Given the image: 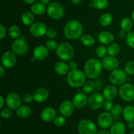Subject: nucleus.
<instances>
[{
	"mask_svg": "<svg viewBox=\"0 0 134 134\" xmlns=\"http://www.w3.org/2000/svg\"><path fill=\"white\" fill-rule=\"evenodd\" d=\"M88 97L86 96V93H77L73 96L72 99V102L74 105L75 108L77 109H81L85 107L88 104Z\"/></svg>",
	"mask_w": 134,
	"mask_h": 134,
	"instance_id": "nucleus-16",
	"label": "nucleus"
},
{
	"mask_svg": "<svg viewBox=\"0 0 134 134\" xmlns=\"http://www.w3.org/2000/svg\"><path fill=\"white\" fill-rule=\"evenodd\" d=\"M103 67L108 71H113L119 68V60L115 56H111L108 55L102 59V60Z\"/></svg>",
	"mask_w": 134,
	"mask_h": 134,
	"instance_id": "nucleus-15",
	"label": "nucleus"
},
{
	"mask_svg": "<svg viewBox=\"0 0 134 134\" xmlns=\"http://www.w3.org/2000/svg\"><path fill=\"white\" fill-rule=\"evenodd\" d=\"M84 28L81 22L77 20H71L65 24L64 28V36L69 40H75L83 35Z\"/></svg>",
	"mask_w": 134,
	"mask_h": 134,
	"instance_id": "nucleus-1",
	"label": "nucleus"
},
{
	"mask_svg": "<svg viewBox=\"0 0 134 134\" xmlns=\"http://www.w3.org/2000/svg\"><path fill=\"white\" fill-rule=\"evenodd\" d=\"M54 70L58 74L64 76V75H68V73L70 72V68H69V64H67L65 61H59L55 64Z\"/></svg>",
	"mask_w": 134,
	"mask_h": 134,
	"instance_id": "nucleus-23",
	"label": "nucleus"
},
{
	"mask_svg": "<svg viewBox=\"0 0 134 134\" xmlns=\"http://www.w3.org/2000/svg\"><path fill=\"white\" fill-rule=\"evenodd\" d=\"M46 36L49 39H54L57 36V32L55 29L49 28L47 30V33H46Z\"/></svg>",
	"mask_w": 134,
	"mask_h": 134,
	"instance_id": "nucleus-43",
	"label": "nucleus"
},
{
	"mask_svg": "<svg viewBox=\"0 0 134 134\" xmlns=\"http://www.w3.org/2000/svg\"><path fill=\"white\" fill-rule=\"evenodd\" d=\"M75 106L73 105L72 101L69 100L64 101L60 105L59 107V111L60 114L65 118L71 116L74 112Z\"/></svg>",
	"mask_w": 134,
	"mask_h": 134,
	"instance_id": "nucleus-17",
	"label": "nucleus"
},
{
	"mask_svg": "<svg viewBox=\"0 0 134 134\" xmlns=\"http://www.w3.org/2000/svg\"><path fill=\"white\" fill-rule=\"evenodd\" d=\"M29 49L28 44L25 38L21 35L18 39H14L11 45V51L18 56H24L27 53Z\"/></svg>",
	"mask_w": 134,
	"mask_h": 134,
	"instance_id": "nucleus-7",
	"label": "nucleus"
},
{
	"mask_svg": "<svg viewBox=\"0 0 134 134\" xmlns=\"http://www.w3.org/2000/svg\"><path fill=\"white\" fill-rule=\"evenodd\" d=\"M96 84V88H97L98 89H102L103 88V82L102 80H97L95 82Z\"/></svg>",
	"mask_w": 134,
	"mask_h": 134,
	"instance_id": "nucleus-47",
	"label": "nucleus"
},
{
	"mask_svg": "<svg viewBox=\"0 0 134 134\" xmlns=\"http://www.w3.org/2000/svg\"><path fill=\"white\" fill-rule=\"evenodd\" d=\"M105 98L103 95L99 93H95L88 97L87 105L92 110H98L103 106Z\"/></svg>",
	"mask_w": 134,
	"mask_h": 134,
	"instance_id": "nucleus-11",
	"label": "nucleus"
},
{
	"mask_svg": "<svg viewBox=\"0 0 134 134\" xmlns=\"http://www.w3.org/2000/svg\"><path fill=\"white\" fill-rule=\"evenodd\" d=\"M80 39H81V42L82 43V45H84L86 47H92L95 44V39L91 34H83Z\"/></svg>",
	"mask_w": 134,
	"mask_h": 134,
	"instance_id": "nucleus-31",
	"label": "nucleus"
},
{
	"mask_svg": "<svg viewBox=\"0 0 134 134\" xmlns=\"http://www.w3.org/2000/svg\"><path fill=\"white\" fill-rule=\"evenodd\" d=\"M113 20V17L111 13H105L99 17V22L103 27H107L111 24Z\"/></svg>",
	"mask_w": 134,
	"mask_h": 134,
	"instance_id": "nucleus-30",
	"label": "nucleus"
},
{
	"mask_svg": "<svg viewBox=\"0 0 134 134\" xmlns=\"http://www.w3.org/2000/svg\"><path fill=\"white\" fill-rule=\"evenodd\" d=\"M133 20L129 17H124L120 21V28L124 32L128 33L132 31L133 28Z\"/></svg>",
	"mask_w": 134,
	"mask_h": 134,
	"instance_id": "nucleus-29",
	"label": "nucleus"
},
{
	"mask_svg": "<svg viewBox=\"0 0 134 134\" xmlns=\"http://www.w3.org/2000/svg\"><path fill=\"white\" fill-rule=\"evenodd\" d=\"M102 61L98 59L92 58L90 59L85 63L84 66V72L86 74V77L90 80L98 78V76L102 73L103 69Z\"/></svg>",
	"mask_w": 134,
	"mask_h": 134,
	"instance_id": "nucleus-2",
	"label": "nucleus"
},
{
	"mask_svg": "<svg viewBox=\"0 0 134 134\" xmlns=\"http://www.w3.org/2000/svg\"><path fill=\"white\" fill-rule=\"evenodd\" d=\"M86 76L81 70H70L67 76V81L69 86L73 88L82 87L86 81Z\"/></svg>",
	"mask_w": 134,
	"mask_h": 134,
	"instance_id": "nucleus-3",
	"label": "nucleus"
},
{
	"mask_svg": "<svg viewBox=\"0 0 134 134\" xmlns=\"http://www.w3.org/2000/svg\"><path fill=\"white\" fill-rule=\"evenodd\" d=\"M119 94L123 101H132L134 100V85L130 83H124L119 87Z\"/></svg>",
	"mask_w": 134,
	"mask_h": 134,
	"instance_id": "nucleus-9",
	"label": "nucleus"
},
{
	"mask_svg": "<svg viewBox=\"0 0 134 134\" xmlns=\"http://www.w3.org/2000/svg\"><path fill=\"white\" fill-rule=\"evenodd\" d=\"M126 126L123 122L117 121L111 125L110 127V133L111 134H125Z\"/></svg>",
	"mask_w": 134,
	"mask_h": 134,
	"instance_id": "nucleus-24",
	"label": "nucleus"
},
{
	"mask_svg": "<svg viewBox=\"0 0 134 134\" xmlns=\"http://www.w3.org/2000/svg\"><path fill=\"white\" fill-rule=\"evenodd\" d=\"M39 1L41 3H43L44 5H48V4L51 3V0H39Z\"/></svg>",
	"mask_w": 134,
	"mask_h": 134,
	"instance_id": "nucleus-56",
	"label": "nucleus"
},
{
	"mask_svg": "<svg viewBox=\"0 0 134 134\" xmlns=\"http://www.w3.org/2000/svg\"><path fill=\"white\" fill-rule=\"evenodd\" d=\"M48 51L46 46L39 45L35 47L33 51V55L36 60H43L47 59L48 56Z\"/></svg>",
	"mask_w": 134,
	"mask_h": 134,
	"instance_id": "nucleus-20",
	"label": "nucleus"
},
{
	"mask_svg": "<svg viewBox=\"0 0 134 134\" xmlns=\"http://www.w3.org/2000/svg\"><path fill=\"white\" fill-rule=\"evenodd\" d=\"M98 39L102 45H109L111 43H113L115 36L111 32L104 30V31H102L99 33L98 35Z\"/></svg>",
	"mask_w": 134,
	"mask_h": 134,
	"instance_id": "nucleus-19",
	"label": "nucleus"
},
{
	"mask_svg": "<svg viewBox=\"0 0 134 134\" xmlns=\"http://www.w3.org/2000/svg\"><path fill=\"white\" fill-rule=\"evenodd\" d=\"M17 55L13 51H7L3 54L1 56V65L5 68H13L15 66L17 61Z\"/></svg>",
	"mask_w": 134,
	"mask_h": 134,
	"instance_id": "nucleus-13",
	"label": "nucleus"
},
{
	"mask_svg": "<svg viewBox=\"0 0 134 134\" xmlns=\"http://www.w3.org/2000/svg\"><path fill=\"white\" fill-rule=\"evenodd\" d=\"M123 108L119 104H116V105H114L113 107L112 110H111V113L113 114V116H119L120 114H122Z\"/></svg>",
	"mask_w": 134,
	"mask_h": 134,
	"instance_id": "nucleus-41",
	"label": "nucleus"
},
{
	"mask_svg": "<svg viewBox=\"0 0 134 134\" xmlns=\"http://www.w3.org/2000/svg\"><path fill=\"white\" fill-rule=\"evenodd\" d=\"M130 134H134V130H132V131L131 132Z\"/></svg>",
	"mask_w": 134,
	"mask_h": 134,
	"instance_id": "nucleus-58",
	"label": "nucleus"
},
{
	"mask_svg": "<svg viewBox=\"0 0 134 134\" xmlns=\"http://www.w3.org/2000/svg\"><path fill=\"white\" fill-rule=\"evenodd\" d=\"M96 54L99 58L103 59L107 54V47L104 45H99L96 49Z\"/></svg>",
	"mask_w": 134,
	"mask_h": 134,
	"instance_id": "nucleus-36",
	"label": "nucleus"
},
{
	"mask_svg": "<svg viewBox=\"0 0 134 134\" xmlns=\"http://www.w3.org/2000/svg\"><path fill=\"white\" fill-rule=\"evenodd\" d=\"M41 118L43 121L45 122H51L54 121L56 117V111L54 108L51 106H47L41 112Z\"/></svg>",
	"mask_w": 134,
	"mask_h": 134,
	"instance_id": "nucleus-18",
	"label": "nucleus"
},
{
	"mask_svg": "<svg viewBox=\"0 0 134 134\" xmlns=\"http://www.w3.org/2000/svg\"><path fill=\"white\" fill-rule=\"evenodd\" d=\"M69 66L71 70L77 69V63H76L75 61H71L70 63H69Z\"/></svg>",
	"mask_w": 134,
	"mask_h": 134,
	"instance_id": "nucleus-48",
	"label": "nucleus"
},
{
	"mask_svg": "<svg viewBox=\"0 0 134 134\" xmlns=\"http://www.w3.org/2000/svg\"><path fill=\"white\" fill-rule=\"evenodd\" d=\"M49 97V91L44 87H39L34 93V101L38 103H42L47 101Z\"/></svg>",
	"mask_w": 134,
	"mask_h": 134,
	"instance_id": "nucleus-21",
	"label": "nucleus"
},
{
	"mask_svg": "<svg viewBox=\"0 0 134 134\" xmlns=\"http://www.w3.org/2000/svg\"><path fill=\"white\" fill-rule=\"evenodd\" d=\"M113 116L109 112L105 111L101 113L98 117L97 122L102 129H107L113 124Z\"/></svg>",
	"mask_w": 134,
	"mask_h": 134,
	"instance_id": "nucleus-14",
	"label": "nucleus"
},
{
	"mask_svg": "<svg viewBox=\"0 0 134 134\" xmlns=\"http://www.w3.org/2000/svg\"><path fill=\"white\" fill-rule=\"evenodd\" d=\"M132 20H133V22L134 23V9H133V11H132Z\"/></svg>",
	"mask_w": 134,
	"mask_h": 134,
	"instance_id": "nucleus-57",
	"label": "nucleus"
},
{
	"mask_svg": "<svg viewBox=\"0 0 134 134\" xmlns=\"http://www.w3.org/2000/svg\"><path fill=\"white\" fill-rule=\"evenodd\" d=\"M82 91L85 93H90L93 92L94 89L96 88V84L94 81H92V80H88L85 82L83 86L82 87Z\"/></svg>",
	"mask_w": 134,
	"mask_h": 134,
	"instance_id": "nucleus-35",
	"label": "nucleus"
},
{
	"mask_svg": "<svg viewBox=\"0 0 134 134\" xmlns=\"http://www.w3.org/2000/svg\"><path fill=\"white\" fill-rule=\"evenodd\" d=\"M118 93H119V90L116 88V85H114L113 84L105 87L102 92V95L104 98L106 100H111V101H113L114 99H115Z\"/></svg>",
	"mask_w": 134,
	"mask_h": 134,
	"instance_id": "nucleus-22",
	"label": "nucleus"
},
{
	"mask_svg": "<svg viewBox=\"0 0 134 134\" xmlns=\"http://www.w3.org/2000/svg\"><path fill=\"white\" fill-rule=\"evenodd\" d=\"M12 110L9 108H4L1 110V116L3 119H8L12 116Z\"/></svg>",
	"mask_w": 134,
	"mask_h": 134,
	"instance_id": "nucleus-42",
	"label": "nucleus"
},
{
	"mask_svg": "<svg viewBox=\"0 0 134 134\" xmlns=\"http://www.w3.org/2000/svg\"><path fill=\"white\" fill-rule=\"evenodd\" d=\"M53 122L54 124L56 126H57V127H62L66 122V118H65V117L63 116L62 115L56 116L55 119L54 120Z\"/></svg>",
	"mask_w": 134,
	"mask_h": 134,
	"instance_id": "nucleus-39",
	"label": "nucleus"
},
{
	"mask_svg": "<svg viewBox=\"0 0 134 134\" xmlns=\"http://www.w3.org/2000/svg\"><path fill=\"white\" fill-rule=\"evenodd\" d=\"M23 100L24 101L25 103H30L34 101V95L31 94L30 93H27L24 95Z\"/></svg>",
	"mask_w": 134,
	"mask_h": 134,
	"instance_id": "nucleus-45",
	"label": "nucleus"
},
{
	"mask_svg": "<svg viewBox=\"0 0 134 134\" xmlns=\"http://www.w3.org/2000/svg\"><path fill=\"white\" fill-rule=\"evenodd\" d=\"M46 47H47L49 51H56V49H57L58 44L56 42V41H55L54 39H49L47 42L46 43Z\"/></svg>",
	"mask_w": 134,
	"mask_h": 134,
	"instance_id": "nucleus-40",
	"label": "nucleus"
},
{
	"mask_svg": "<svg viewBox=\"0 0 134 134\" xmlns=\"http://www.w3.org/2000/svg\"><path fill=\"white\" fill-rule=\"evenodd\" d=\"M103 106L105 111L111 112L113 107L114 105L112 101H111V100H106V101H105Z\"/></svg>",
	"mask_w": 134,
	"mask_h": 134,
	"instance_id": "nucleus-44",
	"label": "nucleus"
},
{
	"mask_svg": "<svg viewBox=\"0 0 134 134\" xmlns=\"http://www.w3.org/2000/svg\"><path fill=\"white\" fill-rule=\"evenodd\" d=\"M96 134H111V133L107 129H101L97 131Z\"/></svg>",
	"mask_w": 134,
	"mask_h": 134,
	"instance_id": "nucleus-49",
	"label": "nucleus"
},
{
	"mask_svg": "<svg viewBox=\"0 0 134 134\" xmlns=\"http://www.w3.org/2000/svg\"><path fill=\"white\" fill-rule=\"evenodd\" d=\"M77 130L80 134H96L98 131L96 123L88 118L81 120L79 122Z\"/></svg>",
	"mask_w": 134,
	"mask_h": 134,
	"instance_id": "nucleus-6",
	"label": "nucleus"
},
{
	"mask_svg": "<svg viewBox=\"0 0 134 134\" xmlns=\"http://www.w3.org/2000/svg\"><path fill=\"white\" fill-rule=\"evenodd\" d=\"M7 34L6 28L3 26V24H0V39H3L4 38H5Z\"/></svg>",
	"mask_w": 134,
	"mask_h": 134,
	"instance_id": "nucleus-46",
	"label": "nucleus"
},
{
	"mask_svg": "<svg viewBox=\"0 0 134 134\" xmlns=\"http://www.w3.org/2000/svg\"><path fill=\"white\" fill-rule=\"evenodd\" d=\"M126 42L131 48L134 49V31L127 33L126 36Z\"/></svg>",
	"mask_w": 134,
	"mask_h": 134,
	"instance_id": "nucleus-38",
	"label": "nucleus"
},
{
	"mask_svg": "<svg viewBox=\"0 0 134 134\" xmlns=\"http://www.w3.org/2000/svg\"><path fill=\"white\" fill-rule=\"evenodd\" d=\"M32 110L30 106L26 105H21L18 109L16 110V115L20 118H27L31 114Z\"/></svg>",
	"mask_w": 134,
	"mask_h": 134,
	"instance_id": "nucleus-26",
	"label": "nucleus"
},
{
	"mask_svg": "<svg viewBox=\"0 0 134 134\" xmlns=\"http://www.w3.org/2000/svg\"><path fill=\"white\" fill-rule=\"evenodd\" d=\"M124 71L128 76H133L134 75V61L129 60L126 63L124 66Z\"/></svg>",
	"mask_w": 134,
	"mask_h": 134,
	"instance_id": "nucleus-37",
	"label": "nucleus"
},
{
	"mask_svg": "<svg viewBox=\"0 0 134 134\" xmlns=\"http://www.w3.org/2000/svg\"><path fill=\"white\" fill-rule=\"evenodd\" d=\"M5 67L3 66V65H0V78H3V76L5 75Z\"/></svg>",
	"mask_w": 134,
	"mask_h": 134,
	"instance_id": "nucleus-51",
	"label": "nucleus"
},
{
	"mask_svg": "<svg viewBox=\"0 0 134 134\" xmlns=\"http://www.w3.org/2000/svg\"><path fill=\"white\" fill-rule=\"evenodd\" d=\"M5 103L8 108L12 110H16L21 106L22 99L19 95L16 92H10L5 98Z\"/></svg>",
	"mask_w": 134,
	"mask_h": 134,
	"instance_id": "nucleus-10",
	"label": "nucleus"
},
{
	"mask_svg": "<svg viewBox=\"0 0 134 134\" xmlns=\"http://www.w3.org/2000/svg\"><path fill=\"white\" fill-rule=\"evenodd\" d=\"M22 1L26 4H27V5H32L34 3H35L36 0H22Z\"/></svg>",
	"mask_w": 134,
	"mask_h": 134,
	"instance_id": "nucleus-52",
	"label": "nucleus"
},
{
	"mask_svg": "<svg viewBox=\"0 0 134 134\" xmlns=\"http://www.w3.org/2000/svg\"><path fill=\"white\" fill-rule=\"evenodd\" d=\"M47 25L42 22H34L30 28V33L34 38H41L46 35L47 31Z\"/></svg>",
	"mask_w": 134,
	"mask_h": 134,
	"instance_id": "nucleus-12",
	"label": "nucleus"
},
{
	"mask_svg": "<svg viewBox=\"0 0 134 134\" xmlns=\"http://www.w3.org/2000/svg\"><path fill=\"white\" fill-rule=\"evenodd\" d=\"M35 14L31 11H25L21 16V20L26 26H31L35 22Z\"/></svg>",
	"mask_w": 134,
	"mask_h": 134,
	"instance_id": "nucleus-28",
	"label": "nucleus"
},
{
	"mask_svg": "<svg viewBox=\"0 0 134 134\" xmlns=\"http://www.w3.org/2000/svg\"><path fill=\"white\" fill-rule=\"evenodd\" d=\"M128 128L131 130H134V122H128Z\"/></svg>",
	"mask_w": 134,
	"mask_h": 134,
	"instance_id": "nucleus-54",
	"label": "nucleus"
},
{
	"mask_svg": "<svg viewBox=\"0 0 134 134\" xmlns=\"http://www.w3.org/2000/svg\"><path fill=\"white\" fill-rule=\"evenodd\" d=\"M47 13L50 18L58 20L64 17L65 14V9L60 3L52 1L47 5Z\"/></svg>",
	"mask_w": 134,
	"mask_h": 134,
	"instance_id": "nucleus-5",
	"label": "nucleus"
},
{
	"mask_svg": "<svg viewBox=\"0 0 134 134\" xmlns=\"http://www.w3.org/2000/svg\"><path fill=\"white\" fill-rule=\"evenodd\" d=\"M122 116L128 122H134V106L128 105L123 109Z\"/></svg>",
	"mask_w": 134,
	"mask_h": 134,
	"instance_id": "nucleus-27",
	"label": "nucleus"
},
{
	"mask_svg": "<svg viewBox=\"0 0 134 134\" xmlns=\"http://www.w3.org/2000/svg\"><path fill=\"white\" fill-rule=\"evenodd\" d=\"M127 76L128 75L124 70L117 68L110 72L109 80L113 85H121L126 81Z\"/></svg>",
	"mask_w": 134,
	"mask_h": 134,
	"instance_id": "nucleus-8",
	"label": "nucleus"
},
{
	"mask_svg": "<svg viewBox=\"0 0 134 134\" xmlns=\"http://www.w3.org/2000/svg\"><path fill=\"white\" fill-rule=\"evenodd\" d=\"M71 2L73 4H75V5H77V4L81 3L82 1V0H70Z\"/></svg>",
	"mask_w": 134,
	"mask_h": 134,
	"instance_id": "nucleus-55",
	"label": "nucleus"
},
{
	"mask_svg": "<svg viewBox=\"0 0 134 134\" xmlns=\"http://www.w3.org/2000/svg\"><path fill=\"white\" fill-rule=\"evenodd\" d=\"M58 57L63 61L71 60L75 55V49L71 43L68 42H63L58 44L55 51Z\"/></svg>",
	"mask_w": 134,
	"mask_h": 134,
	"instance_id": "nucleus-4",
	"label": "nucleus"
},
{
	"mask_svg": "<svg viewBox=\"0 0 134 134\" xmlns=\"http://www.w3.org/2000/svg\"><path fill=\"white\" fill-rule=\"evenodd\" d=\"M8 34L12 39H18L21 36V30L16 25H12L9 28Z\"/></svg>",
	"mask_w": 134,
	"mask_h": 134,
	"instance_id": "nucleus-33",
	"label": "nucleus"
},
{
	"mask_svg": "<svg viewBox=\"0 0 134 134\" xmlns=\"http://www.w3.org/2000/svg\"><path fill=\"white\" fill-rule=\"evenodd\" d=\"M47 7L46 6V5L39 1V2L34 3L31 5V11L35 15L41 16L47 12Z\"/></svg>",
	"mask_w": 134,
	"mask_h": 134,
	"instance_id": "nucleus-25",
	"label": "nucleus"
},
{
	"mask_svg": "<svg viewBox=\"0 0 134 134\" xmlns=\"http://www.w3.org/2000/svg\"><path fill=\"white\" fill-rule=\"evenodd\" d=\"M126 32H124V31L121 30L120 32L119 33V38H126Z\"/></svg>",
	"mask_w": 134,
	"mask_h": 134,
	"instance_id": "nucleus-53",
	"label": "nucleus"
},
{
	"mask_svg": "<svg viewBox=\"0 0 134 134\" xmlns=\"http://www.w3.org/2000/svg\"><path fill=\"white\" fill-rule=\"evenodd\" d=\"M120 46L119 43H113L109 45L107 47V54L108 55L111 56H116L120 53Z\"/></svg>",
	"mask_w": 134,
	"mask_h": 134,
	"instance_id": "nucleus-32",
	"label": "nucleus"
},
{
	"mask_svg": "<svg viewBox=\"0 0 134 134\" xmlns=\"http://www.w3.org/2000/svg\"><path fill=\"white\" fill-rule=\"evenodd\" d=\"M5 104V99H4L3 96H0V109H3V106Z\"/></svg>",
	"mask_w": 134,
	"mask_h": 134,
	"instance_id": "nucleus-50",
	"label": "nucleus"
},
{
	"mask_svg": "<svg viewBox=\"0 0 134 134\" xmlns=\"http://www.w3.org/2000/svg\"><path fill=\"white\" fill-rule=\"evenodd\" d=\"M109 4V0H92V5L95 9L98 10H103L105 9Z\"/></svg>",
	"mask_w": 134,
	"mask_h": 134,
	"instance_id": "nucleus-34",
	"label": "nucleus"
}]
</instances>
